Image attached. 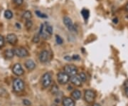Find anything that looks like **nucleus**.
<instances>
[{"label": "nucleus", "instance_id": "32", "mask_svg": "<svg viewBox=\"0 0 128 106\" xmlns=\"http://www.w3.org/2000/svg\"><path fill=\"white\" fill-rule=\"evenodd\" d=\"M64 59L68 61H70L73 60V59H72V57H70V56H65V57H64Z\"/></svg>", "mask_w": 128, "mask_h": 106}, {"label": "nucleus", "instance_id": "24", "mask_svg": "<svg viewBox=\"0 0 128 106\" xmlns=\"http://www.w3.org/2000/svg\"><path fill=\"white\" fill-rule=\"evenodd\" d=\"M56 43H57L58 44H59V45H61V44H63V42L62 38H61L60 36H59L58 35H56Z\"/></svg>", "mask_w": 128, "mask_h": 106}, {"label": "nucleus", "instance_id": "26", "mask_svg": "<svg viewBox=\"0 0 128 106\" xmlns=\"http://www.w3.org/2000/svg\"><path fill=\"white\" fill-rule=\"evenodd\" d=\"M36 15H37L38 17H41V18H47V17H48L47 15H46L44 14L41 13L39 11H36Z\"/></svg>", "mask_w": 128, "mask_h": 106}, {"label": "nucleus", "instance_id": "15", "mask_svg": "<svg viewBox=\"0 0 128 106\" xmlns=\"http://www.w3.org/2000/svg\"><path fill=\"white\" fill-rule=\"evenodd\" d=\"M71 97L74 100H79L81 97V92L78 90H74L71 93Z\"/></svg>", "mask_w": 128, "mask_h": 106}, {"label": "nucleus", "instance_id": "3", "mask_svg": "<svg viewBox=\"0 0 128 106\" xmlns=\"http://www.w3.org/2000/svg\"><path fill=\"white\" fill-rule=\"evenodd\" d=\"M85 100L88 103H93L95 98V93L93 90H87L85 91Z\"/></svg>", "mask_w": 128, "mask_h": 106}, {"label": "nucleus", "instance_id": "17", "mask_svg": "<svg viewBox=\"0 0 128 106\" xmlns=\"http://www.w3.org/2000/svg\"><path fill=\"white\" fill-rule=\"evenodd\" d=\"M32 17V14L30 11H26L23 14V18H24L26 20H29Z\"/></svg>", "mask_w": 128, "mask_h": 106}, {"label": "nucleus", "instance_id": "21", "mask_svg": "<svg viewBox=\"0 0 128 106\" xmlns=\"http://www.w3.org/2000/svg\"><path fill=\"white\" fill-rule=\"evenodd\" d=\"M78 76H79V78H80V79L81 80L82 82H85V81H86V80H87V76H86L85 73L81 72V73L78 74Z\"/></svg>", "mask_w": 128, "mask_h": 106}, {"label": "nucleus", "instance_id": "28", "mask_svg": "<svg viewBox=\"0 0 128 106\" xmlns=\"http://www.w3.org/2000/svg\"><path fill=\"white\" fill-rule=\"evenodd\" d=\"M4 46V38L3 36L0 34V48H1Z\"/></svg>", "mask_w": 128, "mask_h": 106}, {"label": "nucleus", "instance_id": "2", "mask_svg": "<svg viewBox=\"0 0 128 106\" xmlns=\"http://www.w3.org/2000/svg\"><path fill=\"white\" fill-rule=\"evenodd\" d=\"M52 79H51V76L49 73H44L42 78H41V84L44 88H47L49 87V85L51 83Z\"/></svg>", "mask_w": 128, "mask_h": 106}, {"label": "nucleus", "instance_id": "37", "mask_svg": "<svg viewBox=\"0 0 128 106\" xmlns=\"http://www.w3.org/2000/svg\"><path fill=\"white\" fill-rule=\"evenodd\" d=\"M51 106H58V105H55V104H53V105H52Z\"/></svg>", "mask_w": 128, "mask_h": 106}, {"label": "nucleus", "instance_id": "35", "mask_svg": "<svg viewBox=\"0 0 128 106\" xmlns=\"http://www.w3.org/2000/svg\"><path fill=\"white\" fill-rule=\"evenodd\" d=\"M93 106H100V105L99 103H94V104H93Z\"/></svg>", "mask_w": 128, "mask_h": 106}, {"label": "nucleus", "instance_id": "8", "mask_svg": "<svg viewBox=\"0 0 128 106\" xmlns=\"http://www.w3.org/2000/svg\"><path fill=\"white\" fill-rule=\"evenodd\" d=\"M12 71L14 73V74H15L16 76H22L24 73L23 69L22 66L20 63H16L14 65L13 68H12Z\"/></svg>", "mask_w": 128, "mask_h": 106}, {"label": "nucleus", "instance_id": "14", "mask_svg": "<svg viewBox=\"0 0 128 106\" xmlns=\"http://www.w3.org/2000/svg\"><path fill=\"white\" fill-rule=\"evenodd\" d=\"M25 66L29 71H32L36 68V63L31 59H29L25 62Z\"/></svg>", "mask_w": 128, "mask_h": 106}, {"label": "nucleus", "instance_id": "34", "mask_svg": "<svg viewBox=\"0 0 128 106\" xmlns=\"http://www.w3.org/2000/svg\"><path fill=\"white\" fill-rule=\"evenodd\" d=\"M16 26H17L16 27H17L18 29H21V25H20L19 24H18V23H16Z\"/></svg>", "mask_w": 128, "mask_h": 106}, {"label": "nucleus", "instance_id": "19", "mask_svg": "<svg viewBox=\"0 0 128 106\" xmlns=\"http://www.w3.org/2000/svg\"><path fill=\"white\" fill-rule=\"evenodd\" d=\"M4 17L7 19H10L13 17V13L10 10H6L4 12Z\"/></svg>", "mask_w": 128, "mask_h": 106}, {"label": "nucleus", "instance_id": "30", "mask_svg": "<svg viewBox=\"0 0 128 106\" xmlns=\"http://www.w3.org/2000/svg\"><path fill=\"white\" fill-rule=\"evenodd\" d=\"M13 1H14V2L16 4H17V5H21L23 3V0H13Z\"/></svg>", "mask_w": 128, "mask_h": 106}, {"label": "nucleus", "instance_id": "10", "mask_svg": "<svg viewBox=\"0 0 128 106\" xmlns=\"http://www.w3.org/2000/svg\"><path fill=\"white\" fill-rule=\"evenodd\" d=\"M39 34L40 36L44 38V39H48L50 38V34L45 30V26L44 24H41V27H40V31H39Z\"/></svg>", "mask_w": 128, "mask_h": 106}, {"label": "nucleus", "instance_id": "7", "mask_svg": "<svg viewBox=\"0 0 128 106\" xmlns=\"http://www.w3.org/2000/svg\"><path fill=\"white\" fill-rule=\"evenodd\" d=\"M63 23L66 25V26L67 27L68 30L70 31H75V27L73 24V23L72 22L71 19L68 16H64L63 17Z\"/></svg>", "mask_w": 128, "mask_h": 106}, {"label": "nucleus", "instance_id": "6", "mask_svg": "<svg viewBox=\"0 0 128 106\" xmlns=\"http://www.w3.org/2000/svg\"><path fill=\"white\" fill-rule=\"evenodd\" d=\"M14 54L16 56L19 57V58H25V57H27L29 56L28 51L26 48H22V47L15 48L14 50Z\"/></svg>", "mask_w": 128, "mask_h": 106}, {"label": "nucleus", "instance_id": "22", "mask_svg": "<svg viewBox=\"0 0 128 106\" xmlns=\"http://www.w3.org/2000/svg\"><path fill=\"white\" fill-rule=\"evenodd\" d=\"M40 34H39V33L38 34H36L34 36V37H33V39H32V41H33V42L34 43H35V44H37L39 42V41H40Z\"/></svg>", "mask_w": 128, "mask_h": 106}, {"label": "nucleus", "instance_id": "33", "mask_svg": "<svg viewBox=\"0 0 128 106\" xmlns=\"http://www.w3.org/2000/svg\"><path fill=\"white\" fill-rule=\"evenodd\" d=\"M113 22L114 24H117V23H118V19H117V18H115V19H113Z\"/></svg>", "mask_w": 128, "mask_h": 106}, {"label": "nucleus", "instance_id": "11", "mask_svg": "<svg viewBox=\"0 0 128 106\" xmlns=\"http://www.w3.org/2000/svg\"><path fill=\"white\" fill-rule=\"evenodd\" d=\"M48 56H49V53L47 51L44 50L42 51L40 55H39V61H41V63H46L48 61Z\"/></svg>", "mask_w": 128, "mask_h": 106}, {"label": "nucleus", "instance_id": "13", "mask_svg": "<svg viewBox=\"0 0 128 106\" xmlns=\"http://www.w3.org/2000/svg\"><path fill=\"white\" fill-rule=\"evenodd\" d=\"M63 106H75V101L70 98L66 97L63 99Z\"/></svg>", "mask_w": 128, "mask_h": 106}, {"label": "nucleus", "instance_id": "36", "mask_svg": "<svg viewBox=\"0 0 128 106\" xmlns=\"http://www.w3.org/2000/svg\"><path fill=\"white\" fill-rule=\"evenodd\" d=\"M125 9H126V11H127V12H128V4H126V6H125Z\"/></svg>", "mask_w": 128, "mask_h": 106}, {"label": "nucleus", "instance_id": "9", "mask_svg": "<svg viewBox=\"0 0 128 106\" xmlns=\"http://www.w3.org/2000/svg\"><path fill=\"white\" fill-rule=\"evenodd\" d=\"M7 41L9 44L12 45H15L18 41V38L14 34H9L7 36Z\"/></svg>", "mask_w": 128, "mask_h": 106}, {"label": "nucleus", "instance_id": "25", "mask_svg": "<svg viewBox=\"0 0 128 106\" xmlns=\"http://www.w3.org/2000/svg\"><path fill=\"white\" fill-rule=\"evenodd\" d=\"M33 26V22H32V21L29 19V20H26V27L28 29H29L31 28V26Z\"/></svg>", "mask_w": 128, "mask_h": 106}, {"label": "nucleus", "instance_id": "5", "mask_svg": "<svg viewBox=\"0 0 128 106\" xmlns=\"http://www.w3.org/2000/svg\"><path fill=\"white\" fill-rule=\"evenodd\" d=\"M57 81L60 84L67 83L69 81V76L65 72H60L57 75Z\"/></svg>", "mask_w": 128, "mask_h": 106}, {"label": "nucleus", "instance_id": "23", "mask_svg": "<svg viewBox=\"0 0 128 106\" xmlns=\"http://www.w3.org/2000/svg\"><path fill=\"white\" fill-rule=\"evenodd\" d=\"M46 31L50 35H51V34H53V27H52L51 25L47 24L46 26Z\"/></svg>", "mask_w": 128, "mask_h": 106}, {"label": "nucleus", "instance_id": "12", "mask_svg": "<svg viewBox=\"0 0 128 106\" xmlns=\"http://www.w3.org/2000/svg\"><path fill=\"white\" fill-rule=\"evenodd\" d=\"M70 82L73 85H75V86H81L82 84L81 83H82L81 80L80 79L79 76H77V75L70 77Z\"/></svg>", "mask_w": 128, "mask_h": 106}, {"label": "nucleus", "instance_id": "20", "mask_svg": "<svg viewBox=\"0 0 128 106\" xmlns=\"http://www.w3.org/2000/svg\"><path fill=\"white\" fill-rule=\"evenodd\" d=\"M58 91H59V90H58V85H56V84H53L52 88H51V93H52V94H53V95H56V94L58 93Z\"/></svg>", "mask_w": 128, "mask_h": 106}, {"label": "nucleus", "instance_id": "31", "mask_svg": "<svg viewBox=\"0 0 128 106\" xmlns=\"http://www.w3.org/2000/svg\"><path fill=\"white\" fill-rule=\"evenodd\" d=\"M72 59L74 60V61H77V60H79L80 59V56L78 55H73L72 56Z\"/></svg>", "mask_w": 128, "mask_h": 106}, {"label": "nucleus", "instance_id": "1", "mask_svg": "<svg viewBox=\"0 0 128 106\" xmlns=\"http://www.w3.org/2000/svg\"><path fill=\"white\" fill-rule=\"evenodd\" d=\"M13 89L16 93H20L24 89V83L20 78H15L13 81Z\"/></svg>", "mask_w": 128, "mask_h": 106}, {"label": "nucleus", "instance_id": "27", "mask_svg": "<svg viewBox=\"0 0 128 106\" xmlns=\"http://www.w3.org/2000/svg\"><path fill=\"white\" fill-rule=\"evenodd\" d=\"M125 91L126 96L128 98V80L125 82Z\"/></svg>", "mask_w": 128, "mask_h": 106}, {"label": "nucleus", "instance_id": "4", "mask_svg": "<svg viewBox=\"0 0 128 106\" xmlns=\"http://www.w3.org/2000/svg\"><path fill=\"white\" fill-rule=\"evenodd\" d=\"M64 71L66 73L68 74V76H73L77 75L78 68L74 65H66L64 67Z\"/></svg>", "mask_w": 128, "mask_h": 106}, {"label": "nucleus", "instance_id": "29", "mask_svg": "<svg viewBox=\"0 0 128 106\" xmlns=\"http://www.w3.org/2000/svg\"><path fill=\"white\" fill-rule=\"evenodd\" d=\"M23 103L26 106H30L31 105L30 100H29L28 99H23Z\"/></svg>", "mask_w": 128, "mask_h": 106}, {"label": "nucleus", "instance_id": "16", "mask_svg": "<svg viewBox=\"0 0 128 106\" xmlns=\"http://www.w3.org/2000/svg\"><path fill=\"white\" fill-rule=\"evenodd\" d=\"M4 55L6 56V58L8 59H11L14 57V56L15 55L14 54V50L12 49H7L5 51H4Z\"/></svg>", "mask_w": 128, "mask_h": 106}, {"label": "nucleus", "instance_id": "18", "mask_svg": "<svg viewBox=\"0 0 128 106\" xmlns=\"http://www.w3.org/2000/svg\"><path fill=\"white\" fill-rule=\"evenodd\" d=\"M81 14L83 16V18H84V19L86 21L88 19V17H89V14H90V12H89V11L88 10V9H83L82 11H81Z\"/></svg>", "mask_w": 128, "mask_h": 106}]
</instances>
